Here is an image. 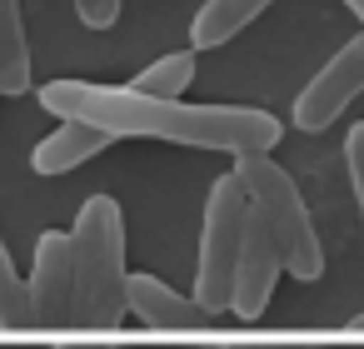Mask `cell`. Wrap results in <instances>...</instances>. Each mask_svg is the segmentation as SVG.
I'll return each mask as SVG.
<instances>
[{"label":"cell","mask_w":364,"mask_h":349,"mask_svg":"<svg viewBox=\"0 0 364 349\" xmlns=\"http://www.w3.org/2000/svg\"><path fill=\"white\" fill-rule=\"evenodd\" d=\"M115 140L95 125H80V120H60L36 150H31V170L36 175H70L80 170L85 160H95L100 150H110Z\"/></svg>","instance_id":"9"},{"label":"cell","mask_w":364,"mask_h":349,"mask_svg":"<svg viewBox=\"0 0 364 349\" xmlns=\"http://www.w3.org/2000/svg\"><path fill=\"white\" fill-rule=\"evenodd\" d=\"M344 6H349V16H354V21L364 26V0H344Z\"/></svg>","instance_id":"16"},{"label":"cell","mask_w":364,"mask_h":349,"mask_svg":"<svg viewBox=\"0 0 364 349\" xmlns=\"http://www.w3.org/2000/svg\"><path fill=\"white\" fill-rule=\"evenodd\" d=\"M230 349H235V344H230Z\"/></svg>","instance_id":"19"},{"label":"cell","mask_w":364,"mask_h":349,"mask_svg":"<svg viewBox=\"0 0 364 349\" xmlns=\"http://www.w3.org/2000/svg\"><path fill=\"white\" fill-rule=\"evenodd\" d=\"M359 95H364V31H359L354 41H344V45L329 55V65L299 90L289 125H294V130H329Z\"/></svg>","instance_id":"5"},{"label":"cell","mask_w":364,"mask_h":349,"mask_svg":"<svg viewBox=\"0 0 364 349\" xmlns=\"http://www.w3.org/2000/svg\"><path fill=\"white\" fill-rule=\"evenodd\" d=\"M31 324V304H26V279L16 274V259L0 240V329H26Z\"/></svg>","instance_id":"13"},{"label":"cell","mask_w":364,"mask_h":349,"mask_svg":"<svg viewBox=\"0 0 364 349\" xmlns=\"http://www.w3.org/2000/svg\"><path fill=\"white\" fill-rule=\"evenodd\" d=\"M36 85L31 75V41L21 0H0V95H26Z\"/></svg>","instance_id":"11"},{"label":"cell","mask_w":364,"mask_h":349,"mask_svg":"<svg viewBox=\"0 0 364 349\" xmlns=\"http://www.w3.org/2000/svg\"><path fill=\"white\" fill-rule=\"evenodd\" d=\"M344 160H349V180H354V200H359V215H364V120L349 130L344 140Z\"/></svg>","instance_id":"15"},{"label":"cell","mask_w":364,"mask_h":349,"mask_svg":"<svg viewBox=\"0 0 364 349\" xmlns=\"http://www.w3.org/2000/svg\"><path fill=\"white\" fill-rule=\"evenodd\" d=\"M75 16L85 31H110L120 21V0H75Z\"/></svg>","instance_id":"14"},{"label":"cell","mask_w":364,"mask_h":349,"mask_svg":"<svg viewBox=\"0 0 364 349\" xmlns=\"http://www.w3.org/2000/svg\"><path fill=\"white\" fill-rule=\"evenodd\" d=\"M26 304L31 324H70V235L46 230L36 240V264L26 279Z\"/></svg>","instance_id":"6"},{"label":"cell","mask_w":364,"mask_h":349,"mask_svg":"<svg viewBox=\"0 0 364 349\" xmlns=\"http://www.w3.org/2000/svg\"><path fill=\"white\" fill-rule=\"evenodd\" d=\"M279 254H274V240L269 230L255 220H245V245H240V259H235V284H230V314L240 319H259L269 294H274V279H279Z\"/></svg>","instance_id":"7"},{"label":"cell","mask_w":364,"mask_h":349,"mask_svg":"<svg viewBox=\"0 0 364 349\" xmlns=\"http://www.w3.org/2000/svg\"><path fill=\"white\" fill-rule=\"evenodd\" d=\"M349 334H364V309H359V314L349 319Z\"/></svg>","instance_id":"18"},{"label":"cell","mask_w":364,"mask_h":349,"mask_svg":"<svg viewBox=\"0 0 364 349\" xmlns=\"http://www.w3.org/2000/svg\"><path fill=\"white\" fill-rule=\"evenodd\" d=\"M60 349H110V344H90V339H75V344H60Z\"/></svg>","instance_id":"17"},{"label":"cell","mask_w":364,"mask_h":349,"mask_svg":"<svg viewBox=\"0 0 364 349\" xmlns=\"http://www.w3.org/2000/svg\"><path fill=\"white\" fill-rule=\"evenodd\" d=\"M125 314H135L150 329H200V324H210V314L190 294L170 289L155 274H125Z\"/></svg>","instance_id":"8"},{"label":"cell","mask_w":364,"mask_h":349,"mask_svg":"<svg viewBox=\"0 0 364 349\" xmlns=\"http://www.w3.org/2000/svg\"><path fill=\"white\" fill-rule=\"evenodd\" d=\"M230 175L240 180L255 220L269 230L274 254H279V269H289V279L314 284L324 274V245L314 235L309 205H304L299 185L289 180V170L279 160H269V155H235Z\"/></svg>","instance_id":"3"},{"label":"cell","mask_w":364,"mask_h":349,"mask_svg":"<svg viewBox=\"0 0 364 349\" xmlns=\"http://www.w3.org/2000/svg\"><path fill=\"white\" fill-rule=\"evenodd\" d=\"M190 80H195V50H170L155 65H145L130 85L145 90V95H160V100H185Z\"/></svg>","instance_id":"12"},{"label":"cell","mask_w":364,"mask_h":349,"mask_svg":"<svg viewBox=\"0 0 364 349\" xmlns=\"http://www.w3.org/2000/svg\"><path fill=\"white\" fill-rule=\"evenodd\" d=\"M245 220L250 200L235 175H220L205 195V225H200V259H195V304L220 319L230 314V284H235V259L245 245Z\"/></svg>","instance_id":"4"},{"label":"cell","mask_w":364,"mask_h":349,"mask_svg":"<svg viewBox=\"0 0 364 349\" xmlns=\"http://www.w3.org/2000/svg\"><path fill=\"white\" fill-rule=\"evenodd\" d=\"M41 105L55 120H80L105 130L110 140H170L185 150L220 155H274L284 140V120L255 105H185L160 100L135 85H95V80H46Z\"/></svg>","instance_id":"1"},{"label":"cell","mask_w":364,"mask_h":349,"mask_svg":"<svg viewBox=\"0 0 364 349\" xmlns=\"http://www.w3.org/2000/svg\"><path fill=\"white\" fill-rule=\"evenodd\" d=\"M125 215L110 195H90L70 230V324L115 329L125 319Z\"/></svg>","instance_id":"2"},{"label":"cell","mask_w":364,"mask_h":349,"mask_svg":"<svg viewBox=\"0 0 364 349\" xmlns=\"http://www.w3.org/2000/svg\"><path fill=\"white\" fill-rule=\"evenodd\" d=\"M274 0H205L195 11V26H190V45L195 50H220L230 45L250 21H259Z\"/></svg>","instance_id":"10"}]
</instances>
